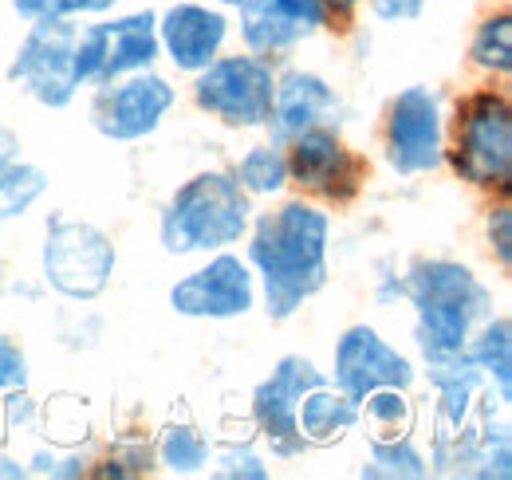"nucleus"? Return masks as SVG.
<instances>
[{
    "label": "nucleus",
    "instance_id": "16",
    "mask_svg": "<svg viewBox=\"0 0 512 480\" xmlns=\"http://www.w3.org/2000/svg\"><path fill=\"white\" fill-rule=\"evenodd\" d=\"M343 119V95L339 87L312 71V67H284L276 71V91H272V115H268V138L288 142L300 130L312 126H339Z\"/></svg>",
    "mask_w": 512,
    "mask_h": 480
},
{
    "label": "nucleus",
    "instance_id": "3",
    "mask_svg": "<svg viewBox=\"0 0 512 480\" xmlns=\"http://www.w3.org/2000/svg\"><path fill=\"white\" fill-rule=\"evenodd\" d=\"M253 197L233 170H197L158 213V244L166 256H209L237 248L253 225Z\"/></svg>",
    "mask_w": 512,
    "mask_h": 480
},
{
    "label": "nucleus",
    "instance_id": "31",
    "mask_svg": "<svg viewBox=\"0 0 512 480\" xmlns=\"http://www.w3.org/2000/svg\"><path fill=\"white\" fill-rule=\"evenodd\" d=\"M28 477H48V480H75V477H91V461L83 453H71V449H36L28 461Z\"/></svg>",
    "mask_w": 512,
    "mask_h": 480
},
{
    "label": "nucleus",
    "instance_id": "1",
    "mask_svg": "<svg viewBox=\"0 0 512 480\" xmlns=\"http://www.w3.org/2000/svg\"><path fill=\"white\" fill-rule=\"evenodd\" d=\"M331 237L335 221L320 201L284 197L280 205L253 213L245 260L256 272V296L272 323L292 319L316 300L331 280Z\"/></svg>",
    "mask_w": 512,
    "mask_h": 480
},
{
    "label": "nucleus",
    "instance_id": "2",
    "mask_svg": "<svg viewBox=\"0 0 512 480\" xmlns=\"http://www.w3.org/2000/svg\"><path fill=\"white\" fill-rule=\"evenodd\" d=\"M398 292L414 307V347L422 362L465 351L469 335L493 315V288L453 256H418L398 276Z\"/></svg>",
    "mask_w": 512,
    "mask_h": 480
},
{
    "label": "nucleus",
    "instance_id": "33",
    "mask_svg": "<svg viewBox=\"0 0 512 480\" xmlns=\"http://www.w3.org/2000/svg\"><path fill=\"white\" fill-rule=\"evenodd\" d=\"M485 237H489V252L497 256V268L512 272V205L509 193H501V201L489 209L485 217Z\"/></svg>",
    "mask_w": 512,
    "mask_h": 480
},
{
    "label": "nucleus",
    "instance_id": "22",
    "mask_svg": "<svg viewBox=\"0 0 512 480\" xmlns=\"http://www.w3.org/2000/svg\"><path fill=\"white\" fill-rule=\"evenodd\" d=\"M213 461V441L205 429H197L193 421H170L162 425L158 441H154V465L170 477H197L205 473Z\"/></svg>",
    "mask_w": 512,
    "mask_h": 480
},
{
    "label": "nucleus",
    "instance_id": "24",
    "mask_svg": "<svg viewBox=\"0 0 512 480\" xmlns=\"http://www.w3.org/2000/svg\"><path fill=\"white\" fill-rule=\"evenodd\" d=\"M233 178L241 181V189L249 197H280L288 189V154H284V142L276 138H264V142H253L237 166H233Z\"/></svg>",
    "mask_w": 512,
    "mask_h": 480
},
{
    "label": "nucleus",
    "instance_id": "6",
    "mask_svg": "<svg viewBox=\"0 0 512 480\" xmlns=\"http://www.w3.org/2000/svg\"><path fill=\"white\" fill-rule=\"evenodd\" d=\"M75 36H79V20L67 16L28 20V32L20 36L4 71L8 83L44 111H67L83 91L75 71Z\"/></svg>",
    "mask_w": 512,
    "mask_h": 480
},
{
    "label": "nucleus",
    "instance_id": "30",
    "mask_svg": "<svg viewBox=\"0 0 512 480\" xmlns=\"http://www.w3.org/2000/svg\"><path fill=\"white\" fill-rule=\"evenodd\" d=\"M32 386V362H28V351L0 331V406L16 394H28Z\"/></svg>",
    "mask_w": 512,
    "mask_h": 480
},
{
    "label": "nucleus",
    "instance_id": "14",
    "mask_svg": "<svg viewBox=\"0 0 512 480\" xmlns=\"http://www.w3.org/2000/svg\"><path fill=\"white\" fill-rule=\"evenodd\" d=\"M288 154V185H300L304 193L347 205L367 185V158L355 154L339 126H312L284 142Z\"/></svg>",
    "mask_w": 512,
    "mask_h": 480
},
{
    "label": "nucleus",
    "instance_id": "27",
    "mask_svg": "<svg viewBox=\"0 0 512 480\" xmlns=\"http://www.w3.org/2000/svg\"><path fill=\"white\" fill-rule=\"evenodd\" d=\"M123 0H8V8L28 24L44 16H67V20H95L115 12Z\"/></svg>",
    "mask_w": 512,
    "mask_h": 480
},
{
    "label": "nucleus",
    "instance_id": "10",
    "mask_svg": "<svg viewBox=\"0 0 512 480\" xmlns=\"http://www.w3.org/2000/svg\"><path fill=\"white\" fill-rule=\"evenodd\" d=\"M174 107H178L174 79L162 75L158 67H146V71H130L119 79L95 83L91 103H87V122L99 138L115 146H134V142L154 138Z\"/></svg>",
    "mask_w": 512,
    "mask_h": 480
},
{
    "label": "nucleus",
    "instance_id": "20",
    "mask_svg": "<svg viewBox=\"0 0 512 480\" xmlns=\"http://www.w3.org/2000/svg\"><path fill=\"white\" fill-rule=\"evenodd\" d=\"M237 32H241V44H245V52H253L260 60L268 63H280L288 60L300 44H308L312 36L304 32V28H296V24H288L284 16H276L268 4H260V0H241L237 8Z\"/></svg>",
    "mask_w": 512,
    "mask_h": 480
},
{
    "label": "nucleus",
    "instance_id": "36",
    "mask_svg": "<svg viewBox=\"0 0 512 480\" xmlns=\"http://www.w3.org/2000/svg\"><path fill=\"white\" fill-rule=\"evenodd\" d=\"M327 8H331V16H355L363 8V0H327Z\"/></svg>",
    "mask_w": 512,
    "mask_h": 480
},
{
    "label": "nucleus",
    "instance_id": "21",
    "mask_svg": "<svg viewBox=\"0 0 512 480\" xmlns=\"http://www.w3.org/2000/svg\"><path fill=\"white\" fill-rule=\"evenodd\" d=\"M465 355L485 374L501 406L512 402V323L509 315H489L465 343Z\"/></svg>",
    "mask_w": 512,
    "mask_h": 480
},
{
    "label": "nucleus",
    "instance_id": "26",
    "mask_svg": "<svg viewBox=\"0 0 512 480\" xmlns=\"http://www.w3.org/2000/svg\"><path fill=\"white\" fill-rule=\"evenodd\" d=\"M359 425L371 429V437L383 433H410L414 425V402L410 390H375L359 402Z\"/></svg>",
    "mask_w": 512,
    "mask_h": 480
},
{
    "label": "nucleus",
    "instance_id": "28",
    "mask_svg": "<svg viewBox=\"0 0 512 480\" xmlns=\"http://www.w3.org/2000/svg\"><path fill=\"white\" fill-rule=\"evenodd\" d=\"M213 473L225 480H268V457L256 449V445H225V449H213Z\"/></svg>",
    "mask_w": 512,
    "mask_h": 480
},
{
    "label": "nucleus",
    "instance_id": "32",
    "mask_svg": "<svg viewBox=\"0 0 512 480\" xmlns=\"http://www.w3.org/2000/svg\"><path fill=\"white\" fill-rule=\"evenodd\" d=\"M260 4H268L276 16H284L288 24L304 28L308 36H316V32H323V28H331V24H335V16H331L327 0H260Z\"/></svg>",
    "mask_w": 512,
    "mask_h": 480
},
{
    "label": "nucleus",
    "instance_id": "4",
    "mask_svg": "<svg viewBox=\"0 0 512 480\" xmlns=\"http://www.w3.org/2000/svg\"><path fill=\"white\" fill-rule=\"evenodd\" d=\"M446 162L453 174L489 193L512 185V107L505 91H473L457 103L453 130H446Z\"/></svg>",
    "mask_w": 512,
    "mask_h": 480
},
{
    "label": "nucleus",
    "instance_id": "12",
    "mask_svg": "<svg viewBox=\"0 0 512 480\" xmlns=\"http://www.w3.org/2000/svg\"><path fill=\"white\" fill-rule=\"evenodd\" d=\"M166 303H170L174 315L201 319V323L245 319L256 303H260L253 264L241 252H233V248L209 252L197 268H190L186 276H178L170 284Z\"/></svg>",
    "mask_w": 512,
    "mask_h": 480
},
{
    "label": "nucleus",
    "instance_id": "29",
    "mask_svg": "<svg viewBox=\"0 0 512 480\" xmlns=\"http://www.w3.org/2000/svg\"><path fill=\"white\" fill-rule=\"evenodd\" d=\"M150 469H154V449H150L146 441H115L111 457L99 461V465L91 469V477L127 480V477H142V473H150Z\"/></svg>",
    "mask_w": 512,
    "mask_h": 480
},
{
    "label": "nucleus",
    "instance_id": "13",
    "mask_svg": "<svg viewBox=\"0 0 512 480\" xmlns=\"http://www.w3.org/2000/svg\"><path fill=\"white\" fill-rule=\"evenodd\" d=\"M331 386H339L347 398L363 402L375 390H414L418 386V362L398 351L379 327L351 323L331 351Z\"/></svg>",
    "mask_w": 512,
    "mask_h": 480
},
{
    "label": "nucleus",
    "instance_id": "19",
    "mask_svg": "<svg viewBox=\"0 0 512 480\" xmlns=\"http://www.w3.org/2000/svg\"><path fill=\"white\" fill-rule=\"evenodd\" d=\"M296 425H300V437L308 441V449H327V445H339L347 433L359 429V402L347 398L339 386H331V378L312 386L304 398H300V410H296Z\"/></svg>",
    "mask_w": 512,
    "mask_h": 480
},
{
    "label": "nucleus",
    "instance_id": "23",
    "mask_svg": "<svg viewBox=\"0 0 512 480\" xmlns=\"http://www.w3.org/2000/svg\"><path fill=\"white\" fill-rule=\"evenodd\" d=\"M359 477L422 480V477H430V461H426L422 445H418L410 433H383V437H371L367 461H363Z\"/></svg>",
    "mask_w": 512,
    "mask_h": 480
},
{
    "label": "nucleus",
    "instance_id": "34",
    "mask_svg": "<svg viewBox=\"0 0 512 480\" xmlns=\"http://www.w3.org/2000/svg\"><path fill=\"white\" fill-rule=\"evenodd\" d=\"M379 24H414L426 16L430 0H363Z\"/></svg>",
    "mask_w": 512,
    "mask_h": 480
},
{
    "label": "nucleus",
    "instance_id": "25",
    "mask_svg": "<svg viewBox=\"0 0 512 480\" xmlns=\"http://www.w3.org/2000/svg\"><path fill=\"white\" fill-rule=\"evenodd\" d=\"M469 60H473V67H481L485 75L509 79V71H512V12L509 8H497V12L481 16V24L473 28V40H469Z\"/></svg>",
    "mask_w": 512,
    "mask_h": 480
},
{
    "label": "nucleus",
    "instance_id": "7",
    "mask_svg": "<svg viewBox=\"0 0 512 480\" xmlns=\"http://www.w3.org/2000/svg\"><path fill=\"white\" fill-rule=\"evenodd\" d=\"M446 99L434 83L390 95L383 115V158L398 178H426L446 166Z\"/></svg>",
    "mask_w": 512,
    "mask_h": 480
},
{
    "label": "nucleus",
    "instance_id": "15",
    "mask_svg": "<svg viewBox=\"0 0 512 480\" xmlns=\"http://www.w3.org/2000/svg\"><path fill=\"white\" fill-rule=\"evenodd\" d=\"M233 36V16L217 0H174L158 12V48L178 75H197Z\"/></svg>",
    "mask_w": 512,
    "mask_h": 480
},
{
    "label": "nucleus",
    "instance_id": "17",
    "mask_svg": "<svg viewBox=\"0 0 512 480\" xmlns=\"http://www.w3.org/2000/svg\"><path fill=\"white\" fill-rule=\"evenodd\" d=\"M422 366H426V378H430V390L438 402V429H446V433H457L461 425H469V418L477 414V402L485 394H493L485 374L473 366L465 351L438 362H422Z\"/></svg>",
    "mask_w": 512,
    "mask_h": 480
},
{
    "label": "nucleus",
    "instance_id": "18",
    "mask_svg": "<svg viewBox=\"0 0 512 480\" xmlns=\"http://www.w3.org/2000/svg\"><path fill=\"white\" fill-rule=\"evenodd\" d=\"M52 189V174L24 158V142L12 130H0V229L16 217H28Z\"/></svg>",
    "mask_w": 512,
    "mask_h": 480
},
{
    "label": "nucleus",
    "instance_id": "11",
    "mask_svg": "<svg viewBox=\"0 0 512 480\" xmlns=\"http://www.w3.org/2000/svg\"><path fill=\"white\" fill-rule=\"evenodd\" d=\"M320 382H327V370L312 355H280L272 362V370L253 386L249 414H253L256 437L272 461L308 457V441L300 437L296 410H300V398Z\"/></svg>",
    "mask_w": 512,
    "mask_h": 480
},
{
    "label": "nucleus",
    "instance_id": "37",
    "mask_svg": "<svg viewBox=\"0 0 512 480\" xmlns=\"http://www.w3.org/2000/svg\"><path fill=\"white\" fill-rule=\"evenodd\" d=\"M217 4H221V8H237L241 0H217Z\"/></svg>",
    "mask_w": 512,
    "mask_h": 480
},
{
    "label": "nucleus",
    "instance_id": "8",
    "mask_svg": "<svg viewBox=\"0 0 512 480\" xmlns=\"http://www.w3.org/2000/svg\"><path fill=\"white\" fill-rule=\"evenodd\" d=\"M193 107L229 130H264L272 115L276 63L253 52L217 56L193 75Z\"/></svg>",
    "mask_w": 512,
    "mask_h": 480
},
{
    "label": "nucleus",
    "instance_id": "5",
    "mask_svg": "<svg viewBox=\"0 0 512 480\" xmlns=\"http://www.w3.org/2000/svg\"><path fill=\"white\" fill-rule=\"evenodd\" d=\"M119 272V244L107 229L83 217L56 213L40 240V280L67 303H95L107 296Z\"/></svg>",
    "mask_w": 512,
    "mask_h": 480
},
{
    "label": "nucleus",
    "instance_id": "35",
    "mask_svg": "<svg viewBox=\"0 0 512 480\" xmlns=\"http://www.w3.org/2000/svg\"><path fill=\"white\" fill-rule=\"evenodd\" d=\"M24 477H28V465L20 457L0 453V480H24Z\"/></svg>",
    "mask_w": 512,
    "mask_h": 480
},
{
    "label": "nucleus",
    "instance_id": "9",
    "mask_svg": "<svg viewBox=\"0 0 512 480\" xmlns=\"http://www.w3.org/2000/svg\"><path fill=\"white\" fill-rule=\"evenodd\" d=\"M162 60L158 48V12L154 8H130L107 12L95 20H79L75 36V71L83 87L119 79L130 71H146Z\"/></svg>",
    "mask_w": 512,
    "mask_h": 480
}]
</instances>
